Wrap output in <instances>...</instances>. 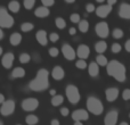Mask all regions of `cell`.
<instances>
[{
  "instance_id": "1",
  "label": "cell",
  "mask_w": 130,
  "mask_h": 125,
  "mask_svg": "<svg viewBox=\"0 0 130 125\" xmlns=\"http://www.w3.org/2000/svg\"><path fill=\"white\" fill-rule=\"evenodd\" d=\"M49 87V72L46 68H40L37 76L29 83L30 90L34 92H41Z\"/></svg>"
},
{
  "instance_id": "2",
  "label": "cell",
  "mask_w": 130,
  "mask_h": 125,
  "mask_svg": "<svg viewBox=\"0 0 130 125\" xmlns=\"http://www.w3.org/2000/svg\"><path fill=\"white\" fill-rule=\"evenodd\" d=\"M106 72L110 76H112L114 80H117L118 82L123 83L127 80V69L122 62L119 60H113L108 61L107 66H106Z\"/></svg>"
},
{
  "instance_id": "3",
  "label": "cell",
  "mask_w": 130,
  "mask_h": 125,
  "mask_svg": "<svg viewBox=\"0 0 130 125\" xmlns=\"http://www.w3.org/2000/svg\"><path fill=\"white\" fill-rule=\"evenodd\" d=\"M86 107H87V110L89 113H91L92 115H102L104 112V105L101 101V99H98L95 96H89L87 98V101H86Z\"/></svg>"
},
{
  "instance_id": "4",
  "label": "cell",
  "mask_w": 130,
  "mask_h": 125,
  "mask_svg": "<svg viewBox=\"0 0 130 125\" xmlns=\"http://www.w3.org/2000/svg\"><path fill=\"white\" fill-rule=\"evenodd\" d=\"M65 96H66L67 100L72 105H76L78 102H80L81 100V94L79 91L78 87L74 84H67L65 88Z\"/></svg>"
},
{
  "instance_id": "5",
  "label": "cell",
  "mask_w": 130,
  "mask_h": 125,
  "mask_svg": "<svg viewBox=\"0 0 130 125\" xmlns=\"http://www.w3.org/2000/svg\"><path fill=\"white\" fill-rule=\"evenodd\" d=\"M14 25V18L10 14L7 13V9L0 7V27L2 29H10Z\"/></svg>"
},
{
  "instance_id": "6",
  "label": "cell",
  "mask_w": 130,
  "mask_h": 125,
  "mask_svg": "<svg viewBox=\"0 0 130 125\" xmlns=\"http://www.w3.org/2000/svg\"><path fill=\"white\" fill-rule=\"evenodd\" d=\"M21 107L24 112H34L39 107V100L37 98H26L22 101Z\"/></svg>"
},
{
  "instance_id": "7",
  "label": "cell",
  "mask_w": 130,
  "mask_h": 125,
  "mask_svg": "<svg viewBox=\"0 0 130 125\" xmlns=\"http://www.w3.org/2000/svg\"><path fill=\"white\" fill-rule=\"evenodd\" d=\"M15 108H16V103L13 99H8L6 100L4 103L1 105L0 107V114L2 116H10L14 112H15Z\"/></svg>"
},
{
  "instance_id": "8",
  "label": "cell",
  "mask_w": 130,
  "mask_h": 125,
  "mask_svg": "<svg viewBox=\"0 0 130 125\" xmlns=\"http://www.w3.org/2000/svg\"><path fill=\"white\" fill-rule=\"evenodd\" d=\"M95 31H96L97 35L102 39H106L110 35V27H108V24L106 22L97 23L96 26H95Z\"/></svg>"
},
{
  "instance_id": "9",
  "label": "cell",
  "mask_w": 130,
  "mask_h": 125,
  "mask_svg": "<svg viewBox=\"0 0 130 125\" xmlns=\"http://www.w3.org/2000/svg\"><path fill=\"white\" fill-rule=\"evenodd\" d=\"M119 121V112L117 109H111L104 117V125H117Z\"/></svg>"
},
{
  "instance_id": "10",
  "label": "cell",
  "mask_w": 130,
  "mask_h": 125,
  "mask_svg": "<svg viewBox=\"0 0 130 125\" xmlns=\"http://www.w3.org/2000/svg\"><path fill=\"white\" fill-rule=\"evenodd\" d=\"M62 54H63V56L65 57V59L66 60H74L76 57V51L74 50V48L72 47V46H70L69 43H65L63 45V47H62Z\"/></svg>"
},
{
  "instance_id": "11",
  "label": "cell",
  "mask_w": 130,
  "mask_h": 125,
  "mask_svg": "<svg viewBox=\"0 0 130 125\" xmlns=\"http://www.w3.org/2000/svg\"><path fill=\"white\" fill-rule=\"evenodd\" d=\"M71 117L74 122L75 121H79V122L88 121V119H89V113L86 109H76L72 113Z\"/></svg>"
},
{
  "instance_id": "12",
  "label": "cell",
  "mask_w": 130,
  "mask_h": 125,
  "mask_svg": "<svg viewBox=\"0 0 130 125\" xmlns=\"http://www.w3.org/2000/svg\"><path fill=\"white\" fill-rule=\"evenodd\" d=\"M120 94V91L117 87H110L105 90V98L108 102H114Z\"/></svg>"
},
{
  "instance_id": "13",
  "label": "cell",
  "mask_w": 130,
  "mask_h": 125,
  "mask_svg": "<svg viewBox=\"0 0 130 125\" xmlns=\"http://www.w3.org/2000/svg\"><path fill=\"white\" fill-rule=\"evenodd\" d=\"M111 11H112V6L111 5H101L99 7L96 8V15L101 18H105L110 15Z\"/></svg>"
},
{
  "instance_id": "14",
  "label": "cell",
  "mask_w": 130,
  "mask_h": 125,
  "mask_svg": "<svg viewBox=\"0 0 130 125\" xmlns=\"http://www.w3.org/2000/svg\"><path fill=\"white\" fill-rule=\"evenodd\" d=\"M14 59H15V56H14L13 52H7L2 56L1 58V65L5 67L6 69H9L13 67L14 64Z\"/></svg>"
},
{
  "instance_id": "15",
  "label": "cell",
  "mask_w": 130,
  "mask_h": 125,
  "mask_svg": "<svg viewBox=\"0 0 130 125\" xmlns=\"http://www.w3.org/2000/svg\"><path fill=\"white\" fill-rule=\"evenodd\" d=\"M90 55V48L87 45H80L76 49V56L79 57V59H87Z\"/></svg>"
},
{
  "instance_id": "16",
  "label": "cell",
  "mask_w": 130,
  "mask_h": 125,
  "mask_svg": "<svg viewBox=\"0 0 130 125\" xmlns=\"http://www.w3.org/2000/svg\"><path fill=\"white\" fill-rule=\"evenodd\" d=\"M36 39L37 41L39 42V45L41 46H47L48 45V41H49V35L47 34V32L45 30H39L36 34Z\"/></svg>"
},
{
  "instance_id": "17",
  "label": "cell",
  "mask_w": 130,
  "mask_h": 125,
  "mask_svg": "<svg viewBox=\"0 0 130 125\" xmlns=\"http://www.w3.org/2000/svg\"><path fill=\"white\" fill-rule=\"evenodd\" d=\"M119 16L123 19H130V4H123L120 5L119 7Z\"/></svg>"
},
{
  "instance_id": "18",
  "label": "cell",
  "mask_w": 130,
  "mask_h": 125,
  "mask_svg": "<svg viewBox=\"0 0 130 125\" xmlns=\"http://www.w3.org/2000/svg\"><path fill=\"white\" fill-rule=\"evenodd\" d=\"M52 76H53V78L56 80V81L63 80L64 76H65L64 68L62 66H55L54 68H53V71H52Z\"/></svg>"
},
{
  "instance_id": "19",
  "label": "cell",
  "mask_w": 130,
  "mask_h": 125,
  "mask_svg": "<svg viewBox=\"0 0 130 125\" xmlns=\"http://www.w3.org/2000/svg\"><path fill=\"white\" fill-rule=\"evenodd\" d=\"M88 74L91 77H97L99 75V65L96 61H91L88 66Z\"/></svg>"
},
{
  "instance_id": "20",
  "label": "cell",
  "mask_w": 130,
  "mask_h": 125,
  "mask_svg": "<svg viewBox=\"0 0 130 125\" xmlns=\"http://www.w3.org/2000/svg\"><path fill=\"white\" fill-rule=\"evenodd\" d=\"M49 14H50L49 9H48L46 6L38 7V8L36 9V11H34V15H36L37 17H39V18H46V17L49 16Z\"/></svg>"
},
{
  "instance_id": "21",
  "label": "cell",
  "mask_w": 130,
  "mask_h": 125,
  "mask_svg": "<svg viewBox=\"0 0 130 125\" xmlns=\"http://www.w3.org/2000/svg\"><path fill=\"white\" fill-rule=\"evenodd\" d=\"M25 76V69L23 67H15L11 72V77L13 78H22Z\"/></svg>"
},
{
  "instance_id": "22",
  "label": "cell",
  "mask_w": 130,
  "mask_h": 125,
  "mask_svg": "<svg viewBox=\"0 0 130 125\" xmlns=\"http://www.w3.org/2000/svg\"><path fill=\"white\" fill-rule=\"evenodd\" d=\"M9 41H10V45L11 46H18L21 42H22V35H21L20 33H17V32H15V33H13L10 35V39H9Z\"/></svg>"
},
{
  "instance_id": "23",
  "label": "cell",
  "mask_w": 130,
  "mask_h": 125,
  "mask_svg": "<svg viewBox=\"0 0 130 125\" xmlns=\"http://www.w3.org/2000/svg\"><path fill=\"white\" fill-rule=\"evenodd\" d=\"M107 49V43L105 41H98V42L95 43V50L98 54H103V52L106 51Z\"/></svg>"
},
{
  "instance_id": "24",
  "label": "cell",
  "mask_w": 130,
  "mask_h": 125,
  "mask_svg": "<svg viewBox=\"0 0 130 125\" xmlns=\"http://www.w3.org/2000/svg\"><path fill=\"white\" fill-rule=\"evenodd\" d=\"M50 102H52V105L55 106V107H57V106H61L62 103L64 102V97L62 96V94H56V96H54L52 98Z\"/></svg>"
},
{
  "instance_id": "25",
  "label": "cell",
  "mask_w": 130,
  "mask_h": 125,
  "mask_svg": "<svg viewBox=\"0 0 130 125\" xmlns=\"http://www.w3.org/2000/svg\"><path fill=\"white\" fill-rule=\"evenodd\" d=\"M8 9L11 11V13H18L21 9V5L18 1H16V0H13V1H10L8 4Z\"/></svg>"
},
{
  "instance_id": "26",
  "label": "cell",
  "mask_w": 130,
  "mask_h": 125,
  "mask_svg": "<svg viewBox=\"0 0 130 125\" xmlns=\"http://www.w3.org/2000/svg\"><path fill=\"white\" fill-rule=\"evenodd\" d=\"M25 122H26L27 125H37L39 122V117L37 115H33V114H30L26 116L25 118Z\"/></svg>"
},
{
  "instance_id": "27",
  "label": "cell",
  "mask_w": 130,
  "mask_h": 125,
  "mask_svg": "<svg viewBox=\"0 0 130 125\" xmlns=\"http://www.w3.org/2000/svg\"><path fill=\"white\" fill-rule=\"evenodd\" d=\"M96 62L99 65V66H107L108 60L103 54H99L98 56L96 57Z\"/></svg>"
},
{
  "instance_id": "28",
  "label": "cell",
  "mask_w": 130,
  "mask_h": 125,
  "mask_svg": "<svg viewBox=\"0 0 130 125\" xmlns=\"http://www.w3.org/2000/svg\"><path fill=\"white\" fill-rule=\"evenodd\" d=\"M79 30L82 33L88 32V30H89V23H88V20H86V19L80 20V23H79Z\"/></svg>"
},
{
  "instance_id": "29",
  "label": "cell",
  "mask_w": 130,
  "mask_h": 125,
  "mask_svg": "<svg viewBox=\"0 0 130 125\" xmlns=\"http://www.w3.org/2000/svg\"><path fill=\"white\" fill-rule=\"evenodd\" d=\"M55 24H56L57 29H59V30H64L65 27H66V22H65V19L62 17H57L56 20H55Z\"/></svg>"
},
{
  "instance_id": "30",
  "label": "cell",
  "mask_w": 130,
  "mask_h": 125,
  "mask_svg": "<svg viewBox=\"0 0 130 125\" xmlns=\"http://www.w3.org/2000/svg\"><path fill=\"white\" fill-rule=\"evenodd\" d=\"M33 27H34V25L30 22L22 23V25H21V30H22L23 32H30V31L33 30Z\"/></svg>"
},
{
  "instance_id": "31",
  "label": "cell",
  "mask_w": 130,
  "mask_h": 125,
  "mask_svg": "<svg viewBox=\"0 0 130 125\" xmlns=\"http://www.w3.org/2000/svg\"><path fill=\"white\" fill-rule=\"evenodd\" d=\"M18 59H20L21 64H27V62H30V60H31V56L27 52H23V54H21Z\"/></svg>"
},
{
  "instance_id": "32",
  "label": "cell",
  "mask_w": 130,
  "mask_h": 125,
  "mask_svg": "<svg viewBox=\"0 0 130 125\" xmlns=\"http://www.w3.org/2000/svg\"><path fill=\"white\" fill-rule=\"evenodd\" d=\"M112 35H113V38L118 40V39H122V38H123L124 33H123V31H122L121 29H114V30H113V32H112Z\"/></svg>"
},
{
  "instance_id": "33",
  "label": "cell",
  "mask_w": 130,
  "mask_h": 125,
  "mask_svg": "<svg viewBox=\"0 0 130 125\" xmlns=\"http://www.w3.org/2000/svg\"><path fill=\"white\" fill-rule=\"evenodd\" d=\"M75 66H76V68H79V69L88 68V65H87V62H86L85 59H79V60H76Z\"/></svg>"
},
{
  "instance_id": "34",
  "label": "cell",
  "mask_w": 130,
  "mask_h": 125,
  "mask_svg": "<svg viewBox=\"0 0 130 125\" xmlns=\"http://www.w3.org/2000/svg\"><path fill=\"white\" fill-rule=\"evenodd\" d=\"M111 50H112L113 54H119V52H121L122 47H121V45H120V43L115 42V43H113V45H112V48H111Z\"/></svg>"
},
{
  "instance_id": "35",
  "label": "cell",
  "mask_w": 130,
  "mask_h": 125,
  "mask_svg": "<svg viewBox=\"0 0 130 125\" xmlns=\"http://www.w3.org/2000/svg\"><path fill=\"white\" fill-rule=\"evenodd\" d=\"M48 54H49L50 57H53V58H55V57H57L59 55V50L57 49L56 47H53V48H49V50H48Z\"/></svg>"
},
{
  "instance_id": "36",
  "label": "cell",
  "mask_w": 130,
  "mask_h": 125,
  "mask_svg": "<svg viewBox=\"0 0 130 125\" xmlns=\"http://www.w3.org/2000/svg\"><path fill=\"white\" fill-rule=\"evenodd\" d=\"M24 7L27 9V10H30V9L33 8L34 4H36V0H24Z\"/></svg>"
},
{
  "instance_id": "37",
  "label": "cell",
  "mask_w": 130,
  "mask_h": 125,
  "mask_svg": "<svg viewBox=\"0 0 130 125\" xmlns=\"http://www.w3.org/2000/svg\"><path fill=\"white\" fill-rule=\"evenodd\" d=\"M122 99H123L124 101L130 100V89L129 88H127V89L123 90V92H122Z\"/></svg>"
},
{
  "instance_id": "38",
  "label": "cell",
  "mask_w": 130,
  "mask_h": 125,
  "mask_svg": "<svg viewBox=\"0 0 130 125\" xmlns=\"http://www.w3.org/2000/svg\"><path fill=\"white\" fill-rule=\"evenodd\" d=\"M70 20H71L72 23H80V15L79 14H71V16H70Z\"/></svg>"
},
{
  "instance_id": "39",
  "label": "cell",
  "mask_w": 130,
  "mask_h": 125,
  "mask_svg": "<svg viewBox=\"0 0 130 125\" xmlns=\"http://www.w3.org/2000/svg\"><path fill=\"white\" fill-rule=\"evenodd\" d=\"M58 40H59V35L57 33L53 32V33L49 34V41H52V42H57Z\"/></svg>"
},
{
  "instance_id": "40",
  "label": "cell",
  "mask_w": 130,
  "mask_h": 125,
  "mask_svg": "<svg viewBox=\"0 0 130 125\" xmlns=\"http://www.w3.org/2000/svg\"><path fill=\"white\" fill-rule=\"evenodd\" d=\"M86 11H87V13H94V11H96L95 5L94 4H87L86 5Z\"/></svg>"
},
{
  "instance_id": "41",
  "label": "cell",
  "mask_w": 130,
  "mask_h": 125,
  "mask_svg": "<svg viewBox=\"0 0 130 125\" xmlns=\"http://www.w3.org/2000/svg\"><path fill=\"white\" fill-rule=\"evenodd\" d=\"M59 113H61V115H62V116L66 117V116H69V114H70V110H69V108H67V107H62L61 109H59Z\"/></svg>"
},
{
  "instance_id": "42",
  "label": "cell",
  "mask_w": 130,
  "mask_h": 125,
  "mask_svg": "<svg viewBox=\"0 0 130 125\" xmlns=\"http://www.w3.org/2000/svg\"><path fill=\"white\" fill-rule=\"evenodd\" d=\"M41 2H42L43 6L50 7V6H53V5L55 4V0H41Z\"/></svg>"
},
{
  "instance_id": "43",
  "label": "cell",
  "mask_w": 130,
  "mask_h": 125,
  "mask_svg": "<svg viewBox=\"0 0 130 125\" xmlns=\"http://www.w3.org/2000/svg\"><path fill=\"white\" fill-rule=\"evenodd\" d=\"M124 48H126V50L128 52H130V39L129 40L126 41V43H124Z\"/></svg>"
},
{
  "instance_id": "44",
  "label": "cell",
  "mask_w": 130,
  "mask_h": 125,
  "mask_svg": "<svg viewBox=\"0 0 130 125\" xmlns=\"http://www.w3.org/2000/svg\"><path fill=\"white\" fill-rule=\"evenodd\" d=\"M69 33L71 34V35H75V34H76V30L74 29V27H71V29L69 30Z\"/></svg>"
},
{
  "instance_id": "45",
  "label": "cell",
  "mask_w": 130,
  "mask_h": 125,
  "mask_svg": "<svg viewBox=\"0 0 130 125\" xmlns=\"http://www.w3.org/2000/svg\"><path fill=\"white\" fill-rule=\"evenodd\" d=\"M50 125H59V121L58 119H52L50 121Z\"/></svg>"
},
{
  "instance_id": "46",
  "label": "cell",
  "mask_w": 130,
  "mask_h": 125,
  "mask_svg": "<svg viewBox=\"0 0 130 125\" xmlns=\"http://www.w3.org/2000/svg\"><path fill=\"white\" fill-rule=\"evenodd\" d=\"M49 94H50L52 97L56 96V89H50V90H49Z\"/></svg>"
},
{
  "instance_id": "47",
  "label": "cell",
  "mask_w": 130,
  "mask_h": 125,
  "mask_svg": "<svg viewBox=\"0 0 130 125\" xmlns=\"http://www.w3.org/2000/svg\"><path fill=\"white\" fill-rule=\"evenodd\" d=\"M5 101H6V100H5V96L2 93H0V105H2Z\"/></svg>"
},
{
  "instance_id": "48",
  "label": "cell",
  "mask_w": 130,
  "mask_h": 125,
  "mask_svg": "<svg viewBox=\"0 0 130 125\" xmlns=\"http://www.w3.org/2000/svg\"><path fill=\"white\" fill-rule=\"evenodd\" d=\"M117 1H118V0H107V4L111 5V6H113L114 4H117Z\"/></svg>"
},
{
  "instance_id": "49",
  "label": "cell",
  "mask_w": 130,
  "mask_h": 125,
  "mask_svg": "<svg viewBox=\"0 0 130 125\" xmlns=\"http://www.w3.org/2000/svg\"><path fill=\"white\" fill-rule=\"evenodd\" d=\"M4 38V32H2V30H1V27H0V40Z\"/></svg>"
},
{
  "instance_id": "50",
  "label": "cell",
  "mask_w": 130,
  "mask_h": 125,
  "mask_svg": "<svg viewBox=\"0 0 130 125\" xmlns=\"http://www.w3.org/2000/svg\"><path fill=\"white\" fill-rule=\"evenodd\" d=\"M73 125H83L82 124V122H79V121H75V122H74V124Z\"/></svg>"
},
{
  "instance_id": "51",
  "label": "cell",
  "mask_w": 130,
  "mask_h": 125,
  "mask_svg": "<svg viewBox=\"0 0 130 125\" xmlns=\"http://www.w3.org/2000/svg\"><path fill=\"white\" fill-rule=\"evenodd\" d=\"M65 1H66L67 4H73V2L75 1V0H65Z\"/></svg>"
},
{
  "instance_id": "52",
  "label": "cell",
  "mask_w": 130,
  "mask_h": 125,
  "mask_svg": "<svg viewBox=\"0 0 130 125\" xmlns=\"http://www.w3.org/2000/svg\"><path fill=\"white\" fill-rule=\"evenodd\" d=\"M119 125H129V124L127 123V122H121V123H120Z\"/></svg>"
},
{
  "instance_id": "53",
  "label": "cell",
  "mask_w": 130,
  "mask_h": 125,
  "mask_svg": "<svg viewBox=\"0 0 130 125\" xmlns=\"http://www.w3.org/2000/svg\"><path fill=\"white\" fill-rule=\"evenodd\" d=\"M1 55H2V48L0 47V56H1Z\"/></svg>"
},
{
  "instance_id": "54",
  "label": "cell",
  "mask_w": 130,
  "mask_h": 125,
  "mask_svg": "<svg viewBox=\"0 0 130 125\" xmlns=\"http://www.w3.org/2000/svg\"><path fill=\"white\" fill-rule=\"evenodd\" d=\"M0 125H4V122H2L1 119H0Z\"/></svg>"
},
{
  "instance_id": "55",
  "label": "cell",
  "mask_w": 130,
  "mask_h": 125,
  "mask_svg": "<svg viewBox=\"0 0 130 125\" xmlns=\"http://www.w3.org/2000/svg\"><path fill=\"white\" fill-rule=\"evenodd\" d=\"M96 1H98V2H103L104 0H96Z\"/></svg>"
},
{
  "instance_id": "56",
  "label": "cell",
  "mask_w": 130,
  "mask_h": 125,
  "mask_svg": "<svg viewBox=\"0 0 130 125\" xmlns=\"http://www.w3.org/2000/svg\"><path fill=\"white\" fill-rule=\"evenodd\" d=\"M129 118H130V113H129Z\"/></svg>"
},
{
  "instance_id": "57",
  "label": "cell",
  "mask_w": 130,
  "mask_h": 125,
  "mask_svg": "<svg viewBox=\"0 0 130 125\" xmlns=\"http://www.w3.org/2000/svg\"><path fill=\"white\" fill-rule=\"evenodd\" d=\"M16 125H21V124H16Z\"/></svg>"
}]
</instances>
